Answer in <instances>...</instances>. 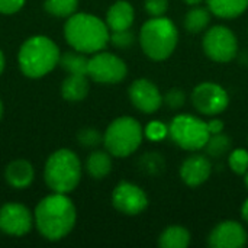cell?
Wrapping results in <instances>:
<instances>
[{"instance_id":"18","label":"cell","mask_w":248,"mask_h":248,"mask_svg":"<svg viewBox=\"0 0 248 248\" xmlns=\"http://www.w3.org/2000/svg\"><path fill=\"white\" fill-rule=\"evenodd\" d=\"M90 90L89 76L68 74L61 84V96L67 102H81L87 97Z\"/></svg>"},{"instance_id":"38","label":"cell","mask_w":248,"mask_h":248,"mask_svg":"<svg viewBox=\"0 0 248 248\" xmlns=\"http://www.w3.org/2000/svg\"><path fill=\"white\" fill-rule=\"evenodd\" d=\"M244 183H246V186H247L248 189V171L244 174Z\"/></svg>"},{"instance_id":"20","label":"cell","mask_w":248,"mask_h":248,"mask_svg":"<svg viewBox=\"0 0 248 248\" xmlns=\"http://www.w3.org/2000/svg\"><path fill=\"white\" fill-rule=\"evenodd\" d=\"M86 170L96 180L105 179L112 171V155L108 151H93L86 160Z\"/></svg>"},{"instance_id":"6","label":"cell","mask_w":248,"mask_h":248,"mask_svg":"<svg viewBox=\"0 0 248 248\" xmlns=\"http://www.w3.org/2000/svg\"><path fill=\"white\" fill-rule=\"evenodd\" d=\"M144 137L142 125L132 116H121L109 124L103 134L106 151L116 158L132 155L141 145Z\"/></svg>"},{"instance_id":"19","label":"cell","mask_w":248,"mask_h":248,"mask_svg":"<svg viewBox=\"0 0 248 248\" xmlns=\"http://www.w3.org/2000/svg\"><path fill=\"white\" fill-rule=\"evenodd\" d=\"M211 13L221 19H235L248 7V0H206Z\"/></svg>"},{"instance_id":"4","label":"cell","mask_w":248,"mask_h":248,"mask_svg":"<svg viewBox=\"0 0 248 248\" xmlns=\"http://www.w3.org/2000/svg\"><path fill=\"white\" fill-rule=\"evenodd\" d=\"M138 39L148 58L154 61H164L177 46L179 31L176 25L164 16L151 17L141 26Z\"/></svg>"},{"instance_id":"39","label":"cell","mask_w":248,"mask_h":248,"mask_svg":"<svg viewBox=\"0 0 248 248\" xmlns=\"http://www.w3.org/2000/svg\"><path fill=\"white\" fill-rule=\"evenodd\" d=\"M1 116H3V103L0 100V119H1Z\"/></svg>"},{"instance_id":"28","label":"cell","mask_w":248,"mask_h":248,"mask_svg":"<svg viewBox=\"0 0 248 248\" xmlns=\"http://www.w3.org/2000/svg\"><path fill=\"white\" fill-rule=\"evenodd\" d=\"M140 167L150 174H158L164 169V158L160 153H147L140 158Z\"/></svg>"},{"instance_id":"33","label":"cell","mask_w":248,"mask_h":248,"mask_svg":"<svg viewBox=\"0 0 248 248\" xmlns=\"http://www.w3.org/2000/svg\"><path fill=\"white\" fill-rule=\"evenodd\" d=\"M26 0H0V13L3 15H13L17 13Z\"/></svg>"},{"instance_id":"1","label":"cell","mask_w":248,"mask_h":248,"mask_svg":"<svg viewBox=\"0 0 248 248\" xmlns=\"http://www.w3.org/2000/svg\"><path fill=\"white\" fill-rule=\"evenodd\" d=\"M77 211L65 193L52 192L42 198L33 212V222L38 232L49 241L65 238L74 228Z\"/></svg>"},{"instance_id":"9","label":"cell","mask_w":248,"mask_h":248,"mask_svg":"<svg viewBox=\"0 0 248 248\" xmlns=\"http://www.w3.org/2000/svg\"><path fill=\"white\" fill-rule=\"evenodd\" d=\"M128 74V67L125 61L106 51H99L89 58L87 76L96 83L102 84H116L121 83Z\"/></svg>"},{"instance_id":"5","label":"cell","mask_w":248,"mask_h":248,"mask_svg":"<svg viewBox=\"0 0 248 248\" xmlns=\"http://www.w3.org/2000/svg\"><path fill=\"white\" fill-rule=\"evenodd\" d=\"M44 180L52 192L71 193L81 180V161L78 155L68 148L54 151L45 163Z\"/></svg>"},{"instance_id":"7","label":"cell","mask_w":248,"mask_h":248,"mask_svg":"<svg viewBox=\"0 0 248 248\" xmlns=\"http://www.w3.org/2000/svg\"><path fill=\"white\" fill-rule=\"evenodd\" d=\"M171 141L186 151H199L205 148L211 132L208 124L190 113L176 115L169 125Z\"/></svg>"},{"instance_id":"10","label":"cell","mask_w":248,"mask_h":248,"mask_svg":"<svg viewBox=\"0 0 248 248\" xmlns=\"http://www.w3.org/2000/svg\"><path fill=\"white\" fill-rule=\"evenodd\" d=\"M192 103L199 113L215 116L228 108L230 96L221 84L214 81H203L193 89Z\"/></svg>"},{"instance_id":"16","label":"cell","mask_w":248,"mask_h":248,"mask_svg":"<svg viewBox=\"0 0 248 248\" xmlns=\"http://www.w3.org/2000/svg\"><path fill=\"white\" fill-rule=\"evenodd\" d=\"M4 179L6 183L15 189H25L32 185L35 179V170L28 160H13L6 166Z\"/></svg>"},{"instance_id":"32","label":"cell","mask_w":248,"mask_h":248,"mask_svg":"<svg viewBox=\"0 0 248 248\" xmlns=\"http://www.w3.org/2000/svg\"><path fill=\"white\" fill-rule=\"evenodd\" d=\"M145 10L153 17L164 16L169 10V0H145L144 1Z\"/></svg>"},{"instance_id":"14","label":"cell","mask_w":248,"mask_h":248,"mask_svg":"<svg viewBox=\"0 0 248 248\" xmlns=\"http://www.w3.org/2000/svg\"><path fill=\"white\" fill-rule=\"evenodd\" d=\"M247 240L246 228L237 221H222L208 235V244L212 248H243Z\"/></svg>"},{"instance_id":"34","label":"cell","mask_w":248,"mask_h":248,"mask_svg":"<svg viewBox=\"0 0 248 248\" xmlns=\"http://www.w3.org/2000/svg\"><path fill=\"white\" fill-rule=\"evenodd\" d=\"M206 124H208V129H209L211 135L212 134H219V132L224 131V122L221 119H212V121H209Z\"/></svg>"},{"instance_id":"17","label":"cell","mask_w":248,"mask_h":248,"mask_svg":"<svg viewBox=\"0 0 248 248\" xmlns=\"http://www.w3.org/2000/svg\"><path fill=\"white\" fill-rule=\"evenodd\" d=\"M135 19V10L132 4L126 0H118L115 1L106 13V25L109 31H122L129 29Z\"/></svg>"},{"instance_id":"25","label":"cell","mask_w":248,"mask_h":248,"mask_svg":"<svg viewBox=\"0 0 248 248\" xmlns=\"http://www.w3.org/2000/svg\"><path fill=\"white\" fill-rule=\"evenodd\" d=\"M78 0H45L44 9L55 17H70L77 12Z\"/></svg>"},{"instance_id":"13","label":"cell","mask_w":248,"mask_h":248,"mask_svg":"<svg viewBox=\"0 0 248 248\" xmlns=\"http://www.w3.org/2000/svg\"><path fill=\"white\" fill-rule=\"evenodd\" d=\"M131 103L142 113H155L163 105V94L158 87L148 78L135 80L128 89Z\"/></svg>"},{"instance_id":"12","label":"cell","mask_w":248,"mask_h":248,"mask_svg":"<svg viewBox=\"0 0 248 248\" xmlns=\"http://www.w3.org/2000/svg\"><path fill=\"white\" fill-rule=\"evenodd\" d=\"M33 224L32 212L22 203L9 202L0 208V231L10 237L26 235Z\"/></svg>"},{"instance_id":"36","label":"cell","mask_w":248,"mask_h":248,"mask_svg":"<svg viewBox=\"0 0 248 248\" xmlns=\"http://www.w3.org/2000/svg\"><path fill=\"white\" fill-rule=\"evenodd\" d=\"M4 65H6V58H4L3 51L0 49V76H1V73H3V70H4Z\"/></svg>"},{"instance_id":"31","label":"cell","mask_w":248,"mask_h":248,"mask_svg":"<svg viewBox=\"0 0 248 248\" xmlns=\"http://www.w3.org/2000/svg\"><path fill=\"white\" fill-rule=\"evenodd\" d=\"M144 134L147 135L148 140L160 141V140H163L164 137H167L169 128H167L164 124H161V122H158V121H154V122H150V124L145 126Z\"/></svg>"},{"instance_id":"22","label":"cell","mask_w":248,"mask_h":248,"mask_svg":"<svg viewBox=\"0 0 248 248\" xmlns=\"http://www.w3.org/2000/svg\"><path fill=\"white\" fill-rule=\"evenodd\" d=\"M211 10L195 6L185 16V28L190 33H201L208 29L211 23Z\"/></svg>"},{"instance_id":"27","label":"cell","mask_w":248,"mask_h":248,"mask_svg":"<svg viewBox=\"0 0 248 248\" xmlns=\"http://www.w3.org/2000/svg\"><path fill=\"white\" fill-rule=\"evenodd\" d=\"M77 141L84 148H96L100 144H103V135L99 129L87 126L77 132Z\"/></svg>"},{"instance_id":"26","label":"cell","mask_w":248,"mask_h":248,"mask_svg":"<svg viewBox=\"0 0 248 248\" xmlns=\"http://www.w3.org/2000/svg\"><path fill=\"white\" fill-rule=\"evenodd\" d=\"M228 164L230 169L238 174V176H244L248 171V151L246 148H237L234 151L230 153L228 155Z\"/></svg>"},{"instance_id":"24","label":"cell","mask_w":248,"mask_h":248,"mask_svg":"<svg viewBox=\"0 0 248 248\" xmlns=\"http://www.w3.org/2000/svg\"><path fill=\"white\" fill-rule=\"evenodd\" d=\"M232 147V141L227 134H212L205 145L206 154L212 158H222L225 157Z\"/></svg>"},{"instance_id":"8","label":"cell","mask_w":248,"mask_h":248,"mask_svg":"<svg viewBox=\"0 0 248 248\" xmlns=\"http://www.w3.org/2000/svg\"><path fill=\"white\" fill-rule=\"evenodd\" d=\"M205 54L215 62H230L237 57L238 41L234 32L222 25L209 28L202 39Z\"/></svg>"},{"instance_id":"23","label":"cell","mask_w":248,"mask_h":248,"mask_svg":"<svg viewBox=\"0 0 248 248\" xmlns=\"http://www.w3.org/2000/svg\"><path fill=\"white\" fill-rule=\"evenodd\" d=\"M60 65L68 74H84V76H87L89 58L86 57V54L73 49V51H68V52H64L60 55Z\"/></svg>"},{"instance_id":"37","label":"cell","mask_w":248,"mask_h":248,"mask_svg":"<svg viewBox=\"0 0 248 248\" xmlns=\"http://www.w3.org/2000/svg\"><path fill=\"white\" fill-rule=\"evenodd\" d=\"M185 3H187V4H190V6H196V4H199V3H202L203 0H183Z\"/></svg>"},{"instance_id":"2","label":"cell","mask_w":248,"mask_h":248,"mask_svg":"<svg viewBox=\"0 0 248 248\" xmlns=\"http://www.w3.org/2000/svg\"><path fill=\"white\" fill-rule=\"evenodd\" d=\"M109 28L106 22L92 13H74L64 23V38L67 44L83 54L103 51L109 42Z\"/></svg>"},{"instance_id":"3","label":"cell","mask_w":248,"mask_h":248,"mask_svg":"<svg viewBox=\"0 0 248 248\" xmlns=\"http://www.w3.org/2000/svg\"><path fill=\"white\" fill-rule=\"evenodd\" d=\"M60 48L51 38L35 35L20 45L17 65L23 76L29 78H41L60 64Z\"/></svg>"},{"instance_id":"35","label":"cell","mask_w":248,"mask_h":248,"mask_svg":"<svg viewBox=\"0 0 248 248\" xmlns=\"http://www.w3.org/2000/svg\"><path fill=\"white\" fill-rule=\"evenodd\" d=\"M241 217H243V219L248 224V198L244 201V203L241 206Z\"/></svg>"},{"instance_id":"29","label":"cell","mask_w":248,"mask_h":248,"mask_svg":"<svg viewBox=\"0 0 248 248\" xmlns=\"http://www.w3.org/2000/svg\"><path fill=\"white\" fill-rule=\"evenodd\" d=\"M109 42L121 49H126L134 45L135 42V35L129 29H122V31H112L109 36Z\"/></svg>"},{"instance_id":"21","label":"cell","mask_w":248,"mask_h":248,"mask_svg":"<svg viewBox=\"0 0 248 248\" xmlns=\"http://www.w3.org/2000/svg\"><path fill=\"white\" fill-rule=\"evenodd\" d=\"M190 241V232L182 225H171L158 237V246L161 248H186Z\"/></svg>"},{"instance_id":"15","label":"cell","mask_w":248,"mask_h":248,"mask_svg":"<svg viewBox=\"0 0 248 248\" xmlns=\"http://www.w3.org/2000/svg\"><path fill=\"white\" fill-rule=\"evenodd\" d=\"M211 173L212 163L206 155L202 154H193L187 157L180 166V177L190 187L203 185L209 179Z\"/></svg>"},{"instance_id":"30","label":"cell","mask_w":248,"mask_h":248,"mask_svg":"<svg viewBox=\"0 0 248 248\" xmlns=\"http://www.w3.org/2000/svg\"><path fill=\"white\" fill-rule=\"evenodd\" d=\"M163 103H166L173 110L182 109L186 103V93L179 87H173L163 96Z\"/></svg>"},{"instance_id":"11","label":"cell","mask_w":248,"mask_h":248,"mask_svg":"<svg viewBox=\"0 0 248 248\" xmlns=\"http://www.w3.org/2000/svg\"><path fill=\"white\" fill-rule=\"evenodd\" d=\"M113 208L128 217L142 214L148 206L147 193L131 182H119L112 192Z\"/></svg>"}]
</instances>
